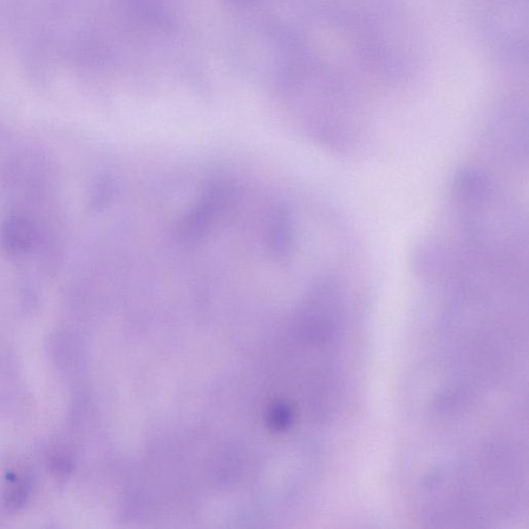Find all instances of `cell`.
Wrapping results in <instances>:
<instances>
[{"instance_id": "obj_4", "label": "cell", "mask_w": 529, "mask_h": 529, "mask_svg": "<svg viewBox=\"0 0 529 529\" xmlns=\"http://www.w3.org/2000/svg\"><path fill=\"white\" fill-rule=\"evenodd\" d=\"M16 480V479H15ZM11 481L9 493L6 494V504L12 508H18L21 506L25 499L26 488L21 482Z\"/></svg>"}, {"instance_id": "obj_2", "label": "cell", "mask_w": 529, "mask_h": 529, "mask_svg": "<svg viewBox=\"0 0 529 529\" xmlns=\"http://www.w3.org/2000/svg\"><path fill=\"white\" fill-rule=\"evenodd\" d=\"M0 235L4 247L11 253L28 252L34 243V227L22 215H12L6 219Z\"/></svg>"}, {"instance_id": "obj_3", "label": "cell", "mask_w": 529, "mask_h": 529, "mask_svg": "<svg viewBox=\"0 0 529 529\" xmlns=\"http://www.w3.org/2000/svg\"><path fill=\"white\" fill-rule=\"evenodd\" d=\"M274 251L285 253L292 243V227L289 215L284 211H274L270 231Z\"/></svg>"}, {"instance_id": "obj_1", "label": "cell", "mask_w": 529, "mask_h": 529, "mask_svg": "<svg viewBox=\"0 0 529 529\" xmlns=\"http://www.w3.org/2000/svg\"><path fill=\"white\" fill-rule=\"evenodd\" d=\"M234 195L235 189L227 182L213 184L182 220L181 236L187 241H195L203 236L212 219L232 203Z\"/></svg>"}]
</instances>
